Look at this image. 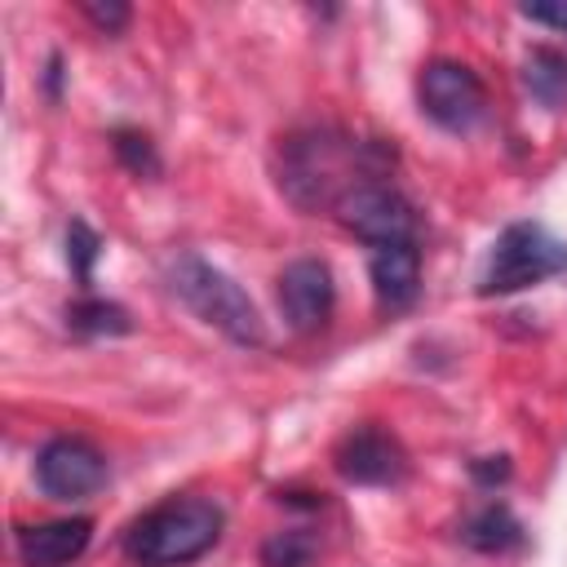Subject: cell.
<instances>
[{
	"label": "cell",
	"mask_w": 567,
	"mask_h": 567,
	"mask_svg": "<svg viewBox=\"0 0 567 567\" xmlns=\"http://www.w3.org/2000/svg\"><path fill=\"white\" fill-rule=\"evenodd\" d=\"M35 483L49 501H84L106 483V456L80 434H58L35 452Z\"/></svg>",
	"instance_id": "52a82bcc"
},
{
	"label": "cell",
	"mask_w": 567,
	"mask_h": 567,
	"mask_svg": "<svg viewBox=\"0 0 567 567\" xmlns=\"http://www.w3.org/2000/svg\"><path fill=\"white\" fill-rule=\"evenodd\" d=\"M527 22H540V27H554L567 35V0H549V4H523L518 9Z\"/></svg>",
	"instance_id": "ffe728a7"
},
{
	"label": "cell",
	"mask_w": 567,
	"mask_h": 567,
	"mask_svg": "<svg viewBox=\"0 0 567 567\" xmlns=\"http://www.w3.org/2000/svg\"><path fill=\"white\" fill-rule=\"evenodd\" d=\"M332 465L354 487H394V483L408 478L403 443L385 425H372V421H363V425L341 434V443L332 452Z\"/></svg>",
	"instance_id": "ba28073f"
},
{
	"label": "cell",
	"mask_w": 567,
	"mask_h": 567,
	"mask_svg": "<svg viewBox=\"0 0 567 567\" xmlns=\"http://www.w3.org/2000/svg\"><path fill=\"white\" fill-rule=\"evenodd\" d=\"M470 478L478 487H501L509 478V456H478V461H470Z\"/></svg>",
	"instance_id": "d6986e66"
},
{
	"label": "cell",
	"mask_w": 567,
	"mask_h": 567,
	"mask_svg": "<svg viewBox=\"0 0 567 567\" xmlns=\"http://www.w3.org/2000/svg\"><path fill=\"white\" fill-rule=\"evenodd\" d=\"M385 159H390L385 146L359 142L341 128H328V124L301 128L279 146V190L301 213L337 208L359 182L385 177Z\"/></svg>",
	"instance_id": "6da1fadb"
},
{
	"label": "cell",
	"mask_w": 567,
	"mask_h": 567,
	"mask_svg": "<svg viewBox=\"0 0 567 567\" xmlns=\"http://www.w3.org/2000/svg\"><path fill=\"white\" fill-rule=\"evenodd\" d=\"M226 514L208 496H168L124 532V554L137 567H186L221 540Z\"/></svg>",
	"instance_id": "7a4b0ae2"
},
{
	"label": "cell",
	"mask_w": 567,
	"mask_h": 567,
	"mask_svg": "<svg viewBox=\"0 0 567 567\" xmlns=\"http://www.w3.org/2000/svg\"><path fill=\"white\" fill-rule=\"evenodd\" d=\"M93 540V518H49L18 527V558L22 567H71Z\"/></svg>",
	"instance_id": "8fae6325"
},
{
	"label": "cell",
	"mask_w": 567,
	"mask_h": 567,
	"mask_svg": "<svg viewBox=\"0 0 567 567\" xmlns=\"http://www.w3.org/2000/svg\"><path fill=\"white\" fill-rule=\"evenodd\" d=\"M523 89H527L545 111L567 106V53H563V49H549V44H536V49L523 58Z\"/></svg>",
	"instance_id": "4fadbf2b"
},
{
	"label": "cell",
	"mask_w": 567,
	"mask_h": 567,
	"mask_svg": "<svg viewBox=\"0 0 567 567\" xmlns=\"http://www.w3.org/2000/svg\"><path fill=\"white\" fill-rule=\"evenodd\" d=\"M164 279H168V292H173L195 319H204L208 328H217L226 341H235V346H244V350L266 346V323H261L252 297H248L226 270H217L213 261H204L199 252H177V257H168Z\"/></svg>",
	"instance_id": "3957f363"
},
{
	"label": "cell",
	"mask_w": 567,
	"mask_h": 567,
	"mask_svg": "<svg viewBox=\"0 0 567 567\" xmlns=\"http://www.w3.org/2000/svg\"><path fill=\"white\" fill-rule=\"evenodd\" d=\"M80 13L102 31V35H120L124 27H128V4H120V0H106V4H97V0H84L80 4Z\"/></svg>",
	"instance_id": "ac0fdd59"
},
{
	"label": "cell",
	"mask_w": 567,
	"mask_h": 567,
	"mask_svg": "<svg viewBox=\"0 0 567 567\" xmlns=\"http://www.w3.org/2000/svg\"><path fill=\"white\" fill-rule=\"evenodd\" d=\"M332 306H337V284H332L328 261L297 257V261L284 266V275H279V310H284L292 332L310 337V332L328 328Z\"/></svg>",
	"instance_id": "9c48e42d"
},
{
	"label": "cell",
	"mask_w": 567,
	"mask_h": 567,
	"mask_svg": "<svg viewBox=\"0 0 567 567\" xmlns=\"http://www.w3.org/2000/svg\"><path fill=\"white\" fill-rule=\"evenodd\" d=\"M554 275H567V244L540 221H509L483 261L478 297H509Z\"/></svg>",
	"instance_id": "277c9868"
},
{
	"label": "cell",
	"mask_w": 567,
	"mask_h": 567,
	"mask_svg": "<svg viewBox=\"0 0 567 567\" xmlns=\"http://www.w3.org/2000/svg\"><path fill=\"white\" fill-rule=\"evenodd\" d=\"M368 279H372V297L385 315L408 310L421 292V239L368 248Z\"/></svg>",
	"instance_id": "30bf717a"
},
{
	"label": "cell",
	"mask_w": 567,
	"mask_h": 567,
	"mask_svg": "<svg viewBox=\"0 0 567 567\" xmlns=\"http://www.w3.org/2000/svg\"><path fill=\"white\" fill-rule=\"evenodd\" d=\"M102 257V239H97V230L89 226V221H71L66 226V261H71V275L80 279V288H89V279H93V261Z\"/></svg>",
	"instance_id": "e0dca14e"
},
{
	"label": "cell",
	"mask_w": 567,
	"mask_h": 567,
	"mask_svg": "<svg viewBox=\"0 0 567 567\" xmlns=\"http://www.w3.org/2000/svg\"><path fill=\"white\" fill-rule=\"evenodd\" d=\"M66 328L75 337H124L133 332V319L120 301H106V297H80L66 306Z\"/></svg>",
	"instance_id": "5bb4252c"
},
{
	"label": "cell",
	"mask_w": 567,
	"mask_h": 567,
	"mask_svg": "<svg viewBox=\"0 0 567 567\" xmlns=\"http://www.w3.org/2000/svg\"><path fill=\"white\" fill-rule=\"evenodd\" d=\"M416 102L430 124H439L443 133H456V137L474 133L487 120V89L474 75V66H465L456 58H434L421 66Z\"/></svg>",
	"instance_id": "5b68a950"
},
{
	"label": "cell",
	"mask_w": 567,
	"mask_h": 567,
	"mask_svg": "<svg viewBox=\"0 0 567 567\" xmlns=\"http://www.w3.org/2000/svg\"><path fill=\"white\" fill-rule=\"evenodd\" d=\"M111 151L133 177H155L159 173V151H155L151 133H142V128H115L111 133Z\"/></svg>",
	"instance_id": "2e32d148"
},
{
	"label": "cell",
	"mask_w": 567,
	"mask_h": 567,
	"mask_svg": "<svg viewBox=\"0 0 567 567\" xmlns=\"http://www.w3.org/2000/svg\"><path fill=\"white\" fill-rule=\"evenodd\" d=\"M461 540L474 554H509L523 545V523L514 518V509L505 501H487L461 523Z\"/></svg>",
	"instance_id": "7c38bea8"
},
{
	"label": "cell",
	"mask_w": 567,
	"mask_h": 567,
	"mask_svg": "<svg viewBox=\"0 0 567 567\" xmlns=\"http://www.w3.org/2000/svg\"><path fill=\"white\" fill-rule=\"evenodd\" d=\"M319 554V540L306 527H284L261 540V567H310Z\"/></svg>",
	"instance_id": "9a60e30c"
},
{
	"label": "cell",
	"mask_w": 567,
	"mask_h": 567,
	"mask_svg": "<svg viewBox=\"0 0 567 567\" xmlns=\"http://www.w3.org/2000/svg\"><path fill=\"white\" fill-rule=\"evenodd\" d=\"M332 213H337V221H341L350 235H359L368 248L421 239V217H416L412 199H408L390 177H368V182H359Z\"/></svg>",
	"instance_id": "8992f818"
}]
</instances>
